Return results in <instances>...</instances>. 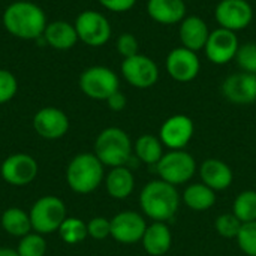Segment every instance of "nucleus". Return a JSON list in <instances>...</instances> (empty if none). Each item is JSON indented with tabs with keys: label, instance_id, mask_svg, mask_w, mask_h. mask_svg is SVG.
<instances>
[{
	"label": "nucleus",
	"instance_id": "nucleus-1",
	"mask_svg": "<svg viewBox=\"0 0 256 256\" xmlns=\"http://www.w3.org/2000/svg\"><path fill=\"white\" fill-rule=\"evenodd\" d=\"M3 26L12 36L24 40H38L46 28V15L33 2L10 3L3 12Z\"/></svg>",
	"mask_w": 256,
	"mask_h": 256
},
{
	"label": "nucleus",
	"instance_id": "nucleus-2",
	"mask_svg": "<svg viewBox=\"0 0 256 256\" xmlns=\"http://www.w3.org/2000/svg\"><path fill=\"white\" fill-rule=\"evenodd\" d=\"M142 213L153 222L171 220L180 207V194L176 186L164 180L148 182L140 194Z\"/></svg>",
	"mask_w": 256,
	"mask_h": 256
},
{
	"label": "nucleus",
	"instance_id": "nucleus-3",
	"mask_svg": "<svg viewBox=\"0 0 256 256\" xmlns=\"http://www.w3.org/2000/svg\"><path fill=\"white\" fill-rule=\"evenodd\" d=\"M104 178V164L94 153H80L68 164L66 183L75 194H92L100 186Z\"/></svg>",
	"mask_w": 256,
	"mask_h": 256
},
{
	"label": "nucleus",
	"instance_id": "nucleus-4",
	"mask_svg": "<svg viewBox=\"0 0 256 256\" xmlns=\"http://www.w3.org/2000/svg\"><path fill=\"white\" fill-rule=\"evenodd\" d=\"M134 152L129 135L120 128L104 129L94 141V154L104 166H126Z\"/></svg>",
	"mask_w": 256,
	"mask_h": 256
},
{
	"label": "nucleus",
	"instance_id": "nucleus-5",
	"mask_svg": "<svg viewBox=\"0 0 256 256\" xmlns=\"http://www.w3.org/2000/svg\"><path fill=\"white\" fill-rule=\"evenodd\" d=\"M28 216L33 232L42 236L57 232L63 220L68 218L64 202L52 195L40 196L38 201H34L28 212Z\"/></svg>",
	"mask_w": 256,
	"mask_h": 256
},
{
	"label": "nucleus",
	"instance_id": "nucleus-6",
	"mask_svg": "<svg viewBox=\"0 0 256 256\" xmlns=\"http://www.w3.org/2000/svg\"><path fill=\"white\" fill-rule=\"evenodd\" d=\"M156 171L160 180L177 188L195 176L196 160L186 150H170L156 164Z\"/></svg>",
	"mask_w": 256,
	"mask_h": 256
},
{
	"label": "nucleus",
	"instance_id": "nucleus-7",
	"mask_svg": "<svg viewBox=\"0 0 256 256\" xmlns=\"http://www.w3.org/2000/svg\"><path fill=\"white\" fill-rule=\"evenodd\" d=\"M120 87L117 74L106 66H90L80 75L81 92L94 100H106Z\"/></svg>",
	"mask_w": 256,
	"mask_h": 256
},
{
	"label": "nucleus",
	"instance_id": "nucleus-8",
	"mask_svg": "<svg viewBox=\"0 0 256 256\" xmlns=\"http://www.w3.org/2000/svg\"><path fill=\"white\" fill-rule=\"evenodd\" d=\"M75 30L78 40L88 46H102L105 45L112 33L111 24L105 15L98 10H82L75 20Z\"/></svg>",
	"mask_w": 256,
	"mask_h": 256
},
{
	"label": "nucleus",
	"instance_id": "nucleus-9",
	"mask_svg": "<svg viewBox=\"0 0 256 256\" xmlns=\"http://www.w3.org/2000/svg\"><path fill=\"white\" fill-rule=\"evenodd\" d=\"M122 75L132 87L150 88L159 80V68L153 58L138 52L123 60Z\"/></svg>",
	"mask_w": 256,
	"mask_h": 256
},
{
	"label": "nucleus",
	"instance_id": "nucleus-10",
	"mask_svg": "<svg viewBox=\"0 0 256 256\" xmlns=\"http://www.w3.org/2000/svg\"><path fill=\"white\" fill-rule=\"evenodd\" d=\"M39 166L33 156L27 153H15L8 156L0 165L2 178L15 188L30 184L38 176Z\"/></svg>",
	"mask_w": 256,
	"mask_h": 256
},
{
	"label": "nucleus",
	"instance_id": "nucleus-11",
	"mask_svg": "<svg viewBox=\"0 0 256 256\" xmlns=\"http://www.w3.org/2000/svg\"><path fill=\"white\" fill-rule=\"evenodd\" d=\"M214 18L219 27L238 32L250 26L254 9L246 0H220L214 9Z\"/></svg>",
	"mask_w": 256,
	"mask_h": 256
},
{
	"label": "nucleus",
	"instance_id": "nucleus-12",
	"mask_svg": "<svg viewBox=\"0 0 256 256\" xmlns=\"http://www.w3.org/2000/svg\"><path fill=\"white\" fill-rule=\"evenodd\" d=\"M165 68L168 75L177 82H190L194 81L200 70L201 62L195 51L188 50L184 46L174 48L166 56Z\"/></svg>",
	"mask_w": 256,
	"mask_h": 256
},
{
	"label": "nucleus",
	"instance_id": "nucleus-13",
	"mask_svg": "<svg viewBox=\"0 0 256 256\" xmlns=\"http://www.w3.org/2000/svg\"><path fill=\"white\" fill-rule=\"evenodd\" d=\"M194 132L195 124L192 118L184 114H176L164 122L159 130V138L164 147H168L170 150H184L190 142Z\"/></svg>",
	"mask_w": 256,
	"mask_h": 256
},
{
	"label": "nucleus",
	"instance_id": "nucleus-14",
	"mask_svg": "<svg viewBox=\"0 0 256 256\" xmlns=\"http://www.w3.org/2000/svg\"><path fill=\"white\" fill-rule=\"evenodd\" d=\"M111 220V237L122 244H135L147 230L146 219L136 212H120Z\"/></svg>",
	"mask_w": 256,
	"mask_h": 256
},
{
	"label": "nucleus",
	"instance_id": "nucleus-15",
	"mask_svg": "<svg viewBox=\"0 0 256 256\" xmlns=\"http://www.w3.org/2000/svg\"><path fill=\"white\" fill-rule=\"evenodd\" d=\"M238 46H240V42H238L236 32L219 27L210 32L208 40L204 46V52L212 63L226 64L232 58H236Z\"/></svg>",
	"mask_w": 256,
	"mask_h": 256
},
{
	"label": "nucleus",
	"instance_id": "nucleus-16",
	"mask_svg": "<svg viewBox=\"0 0 256 256\" xmlns=\"http://www.w3.org/2000/svg\"><path fill=\"white\" fill-rule=\"evenodd\" d=\"M33 129L44 140H60L69 130V118L62 110L45 106L34 114Z\"/></svg>",
	"mask_w": 256,
	"mask_h": 256
},
{
	"label": "nucleus",
	"instance_id": "nucleus-17",
	"mask_svg": "<svg viewBox=\"0 0 256 256\" xmlns=\"http://www.w3.org/2000/svg\"><path fill=\"white\" fill-rule=\"evenodd\" d=\"M224 96L237 105H249L256 100V76L255 74L240 72L225 78L222 84Z\"/></svg>",
	"mask_w": 256,
	"mask_h": 256
},
{
	"label": "nucleus",
	"instance_id": "nucleus-18",
	"mask_svg": "<svg viewBox=\"0 0 256 256\" xmlns=\"http://www.w3.org/2000/svg\"><path fill=\"white\" fill-rule=\"evenodd\" d=\"M201 183L216 190H226L234 182V172L231 166L220 159H206L200 166Z\"/></svg>",
	"mask_w": 256,
	"mask_h": 256
},
{
	"label": "nucleus",
	"instance_id": "nucleus-19",
	"mask_svg": "<svg viewBox=\"0 0 256 256\" xmlns=\"http://www.w3.org/2000/svg\"><path fill=\"white\" fill-rule=\"evenodd\" d=\"M178 36H180V42L184 48L198 52V51L204 50V46L208 40V36H210V30H208L207 22L201 16L190 15V16H186L180 22Z\"/></svg>",
	"mask_w": 256,
	"mask_h": 256
},
{
	"label": "nucleus",
	"instance_id": "nucleus-20",
	"mask_svg": "<svg viewBox=\"0 0 256 256\" xmlns=\"http://www.w3.org/2000/svg\"><path fill=\"white\" fill-rule=\"evenodd\" d=\"M147 14L164 26L180 24L186 18V3L184 0H148Z\"/></svg>",
	"mask_w": 256,
	"mask_h": 256
},
{
	"label": "nucleus",
	"instance_id": "nucleus-21",
	"mask_svg": "<svg viewBox=\"0 0 256 256\" xmlns=\"http://www.w3.org/2000/svg\"><path fill=\"white\" fill-rule=\"evenodd\" d=\"M142 248L150 256H164L172 246V234L165 222H153L142 236Z\"/></svg>",
	"mask_w": 256,
	"mask_h": 256
},
{
	"label": "nucleus",
	"instance_id": "nucleus-22",
	"mask_svg": "<svg viewBox=\"0 0 256 256\" xmlns=\"http://www.w3.org/2000/svg\"><path fill=\"white\" fill-rule=\"evenodd\" d=\"M44 39L45 44H48L51 48L58 51H66L75 46V44L78 42V34L74 24L64 20H57L46 24V28L44 32Z\"/></svg>",
	"mask_w": 256,
	"mask_h": 256
},
{
	"label": "nucleus",
	"instance_id": "nucleus-23",
	"mask_svg": "<svg viewBox=\"0 0 256 256\" xmlns=\"http://www.w3.org/2000/svg\"><path fill=\"white\" fill-rule=\"evenodd\" d=\"M105 188L111 198L126 200L135 189V177L126 166H116L105 177Z\"/></svg>",
	"mask_w": 256,
	"mask_h": 256
},
{
	"label": "nucleus",
	"instance_id": "nucleus-24",
	"mask_svg": "<svg viewBox=\"0 0 256 256\" xmlns=\"http://www.w3.org/2000/svg\"><path fill=\"white\" fill-rule=\"evenodd\" d=\"M183 201L194 212H207L216 204V192L204 183H194L184 189Z\"/></svg>",
	"mask_w": 256,
	"mask_h": 256
},
{
	"label": "nucleus",
	"instance_id": "nucleus-25",
	"mask_svg": "<svg viewBox=\"0 0 256 256\" xmlns=\"http://www.w3.org/2000/svg\"><path fill=\"white\" fill-rule=\"evenodd\" d=\"M0 224L6 234H9L12 237H18V238H21L33 231L28 213H26L24 210H21L18 207L6 208L2 214Z\"/></svg>",
	"mask_w": 256,
	"mask_h": 256
},
{
	"label": "nucleus",
	"instance_id": "nucleus-26",
	"mask_svg": "<svg viewBox=\"0 0 256 256\" xmlns=\"http://www.w3.org/2000/svg\"><path fill=\"white\" fill-rule=\"evenodd\" d=\"M134 152H135V156L142 164H147V165H156L165 154L160 138L150 135V134L141 135L136 140L134 146Z\"/></svg>",
	"mask_w": 256,
	"mask_h": 256
},
{
	"label": "nucleus",
	"instance_id": "nucleus-27",
	"mask_svg": "<svg viewBox=\"0 0 256 256\" xmlns=\"http://www.w3.org/2000/svg\"><path fill=\"white\" fill-rule=\"evenodd\" d=\"M232 213L242 220V224L256 220V190H243L237 195Z\"/></svg>",
	"mask_w": 256,
	"mask_h": 256
},
{
	"label": "nucleus",
	"instance_id": "nucleus-28",
	"mask_svg": "<svg viewBox=\"0 0 256 256\" xmlns=\"http://www.w3.org/2000/svg\"><path fill=\"white\" fill-rule=\"evenodd\" d=\"M58 236L66 244H78L88 237L87 224L78 218H66L58 228Z\"/></svg>",
	"mask_w": 256,
	"mask_h": 256
},
{
	"label": "nucleus",
	"instance_id": "nucleus-29",
	"mask_svg": "<svg viewBox=\"0 0 256 256\" xmlns=\"http://www.w3.org/2000/svg\"><path fill=\"white\" fill-rule=\"evenodd\" d=\"M18 256H45L46 254V242L42 234L30 232L20 238V243L16 246Z\"/></svg>",
	"mask_w": 256,
	"mask_h": 256
},
{
	"label": "nucleus",
	"instance_id": "nucleus-30",
	"mask_svg": "<svg viewBox=\"0 0 256 256\" xmlns=\"http://www.w3.org/2000/svg\"><path fill=\"white\" fill-rule=\"evenodd\" d=\"M242 220L234 213H225L216 218L214 230L224 238H237L242 230Z\"/></svg>",
	"mask_w": 256,
	"mask_h": 256
},
{
	"label": "nucleus",
	"instance_id": "nucleus-31",
	"mask_svg": "<svg viewBox=\"0 0 256 256\" xmlns=\"http://www.w3.org/2000/svg\"><path fill=\"white\" fill-rule=\"evenodd\" d=\"M236 62L243 72L255 74L256 72V44L246 42L238 46L236 54Z\"/></svg>",
	"mask_w": 256,
	"mask_h": 256
},
{
	"label": "nucleus",
	"instance_id": "nucleus-32",
	"mask_svg": "<svg viewBox=\"0 0 256 256\" xmlns=\"http://www.w3.org/2000/svg\"><path fill=\"white\" fill-rule=\"evenodd\" d=\"M238 248L248 256H256V220L242 225V230L237 236Z\"/></svg>",
	"mask_w": 256,
	"mask_h": 256
},
{
	"label": "nucleus",
	"instance_id": "nucleus-33",
	"mask_svg": "<svg viewBox=\"0 0 256 256\" xmlns=\"http://www.w3.org/2000/svg\"><path fill=\"white\" fill-rule=\"evenodd\" d=\"M18 92V81L14 74L6 69H0V105L14 99Z\"/></svg>",
	"mask_w": 256,
	"mask_h": 256
},
{
	"label": "nucleus",
	"instance_id": "nucleus-34",
	"mask_svg": "<svg viewBox=\"0 0 256 256\" xmlns=\"http://www.w3.org/2000/svg\"><path fill=\"white\" fill-rule=\"evenodd\" d=\"M87 232L93 240H105L106 237H111V220L102 216H96L88 220Z\"/></svg>",
	"mask_w": 256,
	"mask_h": 256
},
{
	"label": "nucleus",
	"instance_id": "nucleus-35",
	"mask_svg": "<svg viewBox=\"0 0 256 256\" xmlns=\"http://www.w3.org/2000/svg\"><path fill=\"white\" fill-rule=\"evenodd\" d=\"M116 46H117L118 54L123 58H128V57L138 54L140 44H138V39L132 33H122L116 42Z\"/></svg>",
	"mask_w": 256,
	"mask_h": 256
},
{
	"label": "nucleus",
	"instance_id": "nucleus-36",
	"mask_svg": "<svg viewBox=\"0 0 256 256\" xmlns=\"http://www.w3.org/2000/svg\"><path fill=\"white\" fill-rule=\"evenodd\" d=\"M105 9L112 10V12H128L130 10L136 0H98Z\"/></svg>",
	"mask_w": 256,
	"mask_h": 256
},
{
	"label": "nucleus",
	"instance_id": "nucleus-37",
	"mask_svg": "<svg viewBox=\"0 0 256 256\" xmlns=\"http://www.w3.org/2000/svg\"><path fill=\"white\" fill-rule=\"evenodd\" d=\"M105 102H106V105H108V108H110L111 111L118 112V111H123V110L126 108L128 99H126V96H124L120 90H117V92L112 93Z\"/></svg>",
	"mask_w": 256,
	"mask_h": 256
},
{
	"label": "nucleus",
	"instance_id": "nucleus-38",
	"mask_svg": "<svg viewBox=\"0 0 256 256\" xmlns=\"http://www.w3.org/2000/svg\"><path fill=\"white\" fill-rule=\"evenodd\" d=\"M0 256H18L15 249L10 248H0Z\"/></svg>",
	"mask_w": 256,
	"mask_h": 256
},
{
	"label": "nucleus",
	"instance_id": "nucleus-39",
	"mask_svg": "<svg viewBox=\"0 0 256 256\" xmlns=\"http://www.w3.org/2000/svg\"><path fill=\"white\" fill-rule=\"evenodd\" d=\"M255 76H256V72H255Z\"/></svg>",
	"mask_w": 256,
	"mask_h": 256
},
{
	"label": "nucleus",
	"instance_id": "nucleus-40",
	"mask_svg": "<svg viewBox=\"0 0 256 256\" xmlns=\"http://www.w3.org/2000/svg\"><path fill=\"white\" fill-rule=\"evenodd\" d=\"M219 2H220V0H219Z\"/></svg>",
	"mask_w": 256,
	"mask_h": 256
}]
</instances>
